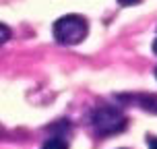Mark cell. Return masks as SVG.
Masks as SVG:
<instances>
[{
	"label": "cell",
	"mask_w": 157,
	"mask_h": 149,
	"mask_svg": "<svg viewBox=\"0 0 157 149\" xmlns=\"http://www.w3.org/2000/svg\"><path fill=\"white\" fill-rule=\"evenodd\" d=\"M41 149H68V147H66V143L60 141V139H52V141H48Z\"/></svg>",
	"instance_id": "cell-3"
},
{
	"label": "cell",
	"mask_w": 157,
	"mask_h": 149,
	"mask_svg": "<svg viewBox=\"0 0 157 149\" xmlns=\"http://www.w3.org/2000/svg\"><path fill=\"white\" fill-rule=\"evenodd\" d=\"M153 52H155V54H157V39H155V41H153Z\"/></svg>",
	"instance_id": "cell-7"
},
{
	"label": "cell",
	"mask_w": 157,
	"mask_h": 149,
	"mask_svg": "<svg viewBox=\"0 0 157 149\" xmlns=\"http://www.w3.org/2000/svg\"><path fill=\"white\" fill-rule=\"evenodd\" d=\"M151 149H157V139H153V141H151Z\"/></svg>",
	"instance_id": "cell-6"
},
{
	"label": "cell",
	"mask_w": 157,
	"mask_h": 149,
	"mask_svg": "<svg viewBox=\"0 0 157 149\" xmlns=\"http://www.w3.org/2000/svg\"><path fill=\"white\" fill-rule=\"evenodd\" d=\"M122 6H136V4H141L143 0H118Z\"/></svg>",
	"instance_id": "cell-5"
},
{
	"label": "cell",
	"mask_w": 157,
	"mask_h": 149,
	"mask_svg": "<svg viewBox=\"0 0 157 149\" xmlns=\"http://www.w3.org/2000/svg\"><path fill=\"white\" fill-rule=\"evenodd\" d=\"M93 122H95V128L101 135H114L118 131H122L126 124L124 116L114 108H99L93 116Z\"/></svg>",
	"instance_id": "cell-2"
},
{
	"label": "cell",
	"mask_w": 157,
	"mask_h": 149,
	"mask_svg": "<svg viewBox=\"0 0 157 149\" xmlns=\"http://www.w3.org/2000/svg\"><path fill=\"white\" fill-rule=\"evenodd\" d=\"M54 31V37L58 44H64V46H77L83 39L87 37V31H89V25L83 17L78 15H66L60 17L58 21L52 27Z\"/></svg>",
	"instance_id": "cell-1"
},
{
	"label": "cell",
	"mask_w": 157,
	"mask_h": 149,
	"mask_svg": "<svg viewBox=\"0 0 157 149\" xmlns=\"http://www.w3.org/2000/svg\"><path fill=\"white\" fill-rule=\"evenodd\" d=\"M155 77H157V71H155Z\"/></svg>",
	"instance_id": "cell-8"
},
{
	"label": "cell",
	"mask_w": 157,
	"mask_h": 149,
	"mask_svg": "<svg viewBox=\"0 0 157 149\" xmlns=\"http://www.w3.org/2000/svg\"><path fill=\"white\" fill-rule=\"evenodd\" d=\"M8 37H10V29H8L6 25L0 23V46H2L4 41H8Z\"/></svg>",
	"instance_id": "cell-4"
}]
</instances>
